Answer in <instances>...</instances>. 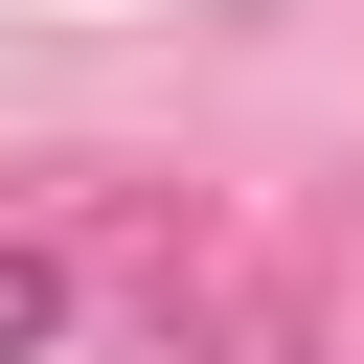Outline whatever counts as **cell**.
Instances as JSON below:
<instances>
[{
	"label": "cell",
	"mask_w": 364,
	"mask_h": 364,
	"mask_svg": "<svg viewBox=\"0 0 364 364\" xmlns=\"http://www.w3.org/2000/svg\"><path fill=\"white\" fill-rule=\"evenodd\" d=\"M0 341H68V250H0Z\"/></svg>",
	"instance_id": "cell-1"
}]
</instances>
